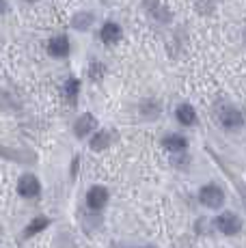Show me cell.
I'll return each instance as SVG.
<instances>
[{"instance_id": "obj_1", "label": "cell", "mask_w": 246, "mask_h": 248, "mask_svg": "<svg viewBox=\"0 0 246 248\" xmlns=\"http://www.w3.org/2000/svg\"><path fill=\"white\" fill-rule=\"evenodd\" d=\"M123 39V28L119 22L115 20H106L99 28V41L104 46H117Z\"/></svg>"}, {"instance_id": "obj_2", "label": "cell", "mask_w": 246, "mask_h": 248, "mask_svg": "<svg viewBox=\"0 0 246 248\" xmlns=\"http://www.w3.org/2000/svg\"><path fill=\"white\" fill-rule=\"evenodd\" d=\"M48 54L52 59H67L69 52H72V41L67 35H54L48 39Z\"/></svg>"}, {"instance_id": "obj_3", "label": "cell", "mask_w": 246, "mask_h": 248, "mask_svg": "<svg viewBox=\"0 0 246 248\" xmlns=\"http://www.w3.org/2000/svg\"><path fill=\"white\" fill-rule=\"evenodd\" d=\"M216 229L220 233H225V235H238L242 231V220L233 212H225L216 218Z\"/></svg>"}, {"instance_id": "obj_4", "label": "cell", "mask_w": 246, "mask_h": 248, "mask_svg": "<svg viewBox=\"0 0 246 248\" xmlns=\"http://www.w3.org/2000/svg\"><path fill=\"white\" fill-rule=\"evenodd\" d=\"M199 199H201V203L205 205V207H220L222 203H225V192H222V188H218V186L210 184V186H203L201 192H199Z\"/></svg>"}, {"instance_id": "obj_5", "label": "cell", "mask_w": 246, "mask_h": 248, "mask_svg": "<svg viewBox=\"0 0 246 248\" xmlns=\"http://www.w3.org/2000/svg\"><path fill=\"white\" fill-rule=\"evenodd\" d=\"M41 192V184L35 175H22L20 181H17V194L24 199H35L37 194Z\"/></svg>"}, {"instance_id": "obj_6", "label": "cell", "mask_w": 246, "mask_h": 248, "mask_svg": "<svg viewBox=\"0 0 246 248\" xmlns=\"http://www.w3.org/2000/svg\"><path fill=\"white\" fill-rule=\"evenodd\" d=\"M222 127H227V130H240V127L244 125V117L240 114V110H235V108L231 106H225L218 114Z\"/></svg>"}, {"instance_id": "obj_7", "label": "cell", "mask_w": 246, "mask_h": 248, "mask_svg": "<svg viewBox=\"0 0 246 248\" xmlns=\"http://www.w3.org/2000/svg\"><path fill=\"white\" fill-rule=\"evenodd\" d=\"M95 127H97L95 117H93V114H89V112H84L82 117H78V121L74 123V134L78 138H84L87 134L95 132Z\"/></svg>"}, {"instance_id": "obj_8", "label": "cell", "mask_w": 246, "mask_h": 248, "mask_svg": "<svg viewBox=\"0 0 246 248\" xmlns=\"http://www.w3.org/2000/svg\"><path fill=\"white\" fill-rule=\"evenodd\" d=\"M108 203V190L102 188V186H93L87 192V205L91 209H102L104 205Z\"/></svg>"}, {"instance_id": "obj_9", "label": "cell", "mask_w": 246, "mask_h": 248, "mask_svg": "<svg viewBox=\"0 0 246 248\" xmlns=\"http://www.w3.org/2000/svg\"><path fill=\"white\" fill-rule=\"evenodd\" d=\"M93 24H95V13L93 11H78L72 17V28L74 31H80V32L89 31Z\"/></svg>"}, {"instance_id": "obj_10", "label": "cell", "mask_w": 246, "mask_h": 248, "mask_svg": "<svg viewBox=\"0 0 246 248\" xmlns=\"http://www.w3.org/2000/svg\"><path fill=\"white\" fill-rule=\"evenodd\" d=\"M115 140V132L110 130H99L95 132V136L91 138V149L93 151H104L110 147V142Z\"/></svg>"}, {"instance_id": "obj_11", "label": "cell", "mask_w": 246, "mask_h": 248, "mask_svg": "<svg viewBox=\"0 0 246 248\" xmlns=\"http://www.w3.org/2000/svg\"><path fill=\"white\" fill-rule=\"evenodd\" d=\"M175 117H177V121L182 123V125H195L197 123V112L190 104H182V106H177Z\"/></svg>"}, {"instance_id": "obj_12", "label": "cell", "mask_w": 246, "mask_h": 248, "mask_svg": "<svg viewBox=\"0 0 246 248\" xmlns=\"http://www.w3.org/2000/svg\"><path fill=\"white\" fill-rule=\"evenodd\" d=\"M48 225H50V220L46 216H37V218H32V220L28 222V227L24 229V233H22V235H24V237H32V235H37V233L44 231Z\"/></svg>"}, {"instance_id": "obj_13", "label": "cell", "mask_w": 246, "mask_h": 248, "mask_svg": "<svg viewBox=\"0 0 246 248\" xmlns=\"http://www.w3.org/2000/svg\"><path fill=\"white\" fill-rule=\"evenodd\" d=\"M162 147H164V149H169V151H184L188 147V140L184 136L173 134V136L162 138Z\"/></svg>"}, {"instance_id": "obj_14", "label": "cell", "mask_w": 246, "mask_h": 248, "mask_svg": "<svg viewBox=\"0 0 246 248\" xmlns=\"http://www.w3.org/2000/svg\"><path fill=\"white\" fill-rule=\"evenodd\" d=\"M63 93H65V97H67V102H76V97H78V93H80V80L78 78H67V82H65V87H63Z\"/></svg>"}, {"instance_id": "obj_15", "label": "cell", "mask_w": 246, "mask_h": 248, "mask_svg": "<svg viewBox=\"0 0 246 248\" xmlns=\"http://www.w3.org/2000/svg\"><path fill=\"white\" fill-rule=\"evenodd\" d=\"M89 76H91L93 80H102V76H104V65L99 63V61H93L91 67H89Z\"/></svg>"}, {"instance_id": "obj_16", "label": "cell", "mask_w": 246, "mask_h": 248, "mask_svg": "<svg viewBox=\"0 0 246 248\" xmlns=\"http://www.w3.org/2000/svg\"><path fill=\"white\" fill-rule=\"evenodd\" d=\"M143 4H145V9L151 13V11H155V9H158L162 2H160V0H143Z\"/></svg>"}, {"instance_id": "obj_17", "label": "cell", "mask_w": 246, "mask_h": 248, "mask_svg": "<svg viewBox=\"0 0 246 248\" xmlns=\"http://www.w3.org/2000/svg\"><path fill=\"white\" fill-rule=\"evenodd\" d=\"M7 11H9V2L7 0H0V17H2Z\"/></svg>"}, {"instance_id": "obj_18", "label": "cell", "mask_w": 246, "mask_h": 248, "mask_svg": "<svg viewBox=\"0 0 246 248\" xmlns=\"http://www.w3.org/2000/svg\"><path fill=\"white\" fill-rule=\"evenodd\" d=\"M24 2H39V0H24Z\"/></svg>"}, {"instance_id": "obj_19", "label": "cell", "mask_w": 246, "mask_h": 248, "mask_svg": "<svg viewBox=\"0 0 246 248\" xmlns=\"http://www.w3.org/2000/svg\"><path fill=\"white\" fill-rule=\"evenodd\" d=\"M145 248H154V246H145Z\"/></svg>"}]
</instances>
